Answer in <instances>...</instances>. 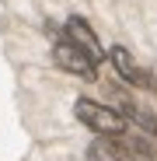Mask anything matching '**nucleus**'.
Instances as JSON below:
<instances>
[{"instance_id": "4", "label": "nucleus", "mask_w": 157, "mask_h": 161, "mask_svg": "<svg viewBox=\"0 0 157 161\" xmlns=\"http://www.w3.org/2000/svg\"><path fill=\"white\" fill-rule=\"evenodd\" d=\"M108 60H112V67H115V74H119L122 80H129V84H147V74L136 67L133 53H129L126 46H112V49H108Z\"/></svg>"}, {"instance_id": "6", "label": "nucleus", "mask_w": 157, "mask_h": 161, "mask_svg": "<svg viewBox=\"0 0 157 161\" xmlns=\"http://www.w3.org/2000/svg\"><path fill=\"white\" fill-rule=\"evenodd\" d=\"M126 116L133 119L143 133H150V137H157V116L147 112V109H136V105H126Z\"/></svg>"}, {"instance_id": "3", "label": "nucleus", "mask_w": 157, "mask_h": 161, "mask_svg": "<svg viewBox=\"0 0 157 161\" xmlns=\"http://www.w3.org/2000/svg\"><path fill=\"white\" fill-rule=\"evenodd\" d=\"M66 39L73 42V46H81L87 56L94 60V63H101V56H105V49H101V42H98V35L91 32V25L84 21V18H70L66 21Z\"/></svg>"}, {"instance_id": "7", "label": "nucleus", "mask_w": 157, "mask_h": 161, "mask_svg": "<svg viewBox=\"0 0 157 161\" xmlns=\"http://www.w3.org/2000/svg\"><path fill=\"white\" fill-rule=\"evenodd\" d=\"M122 161H154V158H150V154H147V151H140V147H136V144H129V154H126V158H122Z\"/></svg>"}, {"instance_id": "8", "label": "nucleus", "mask_w": 157, "mask_h": 161, "mask_svg": "<svg viewBox=\"0 0 157 161\" xmlns=\"http://www.w3.org/2000/svg\"><path fill=\"white\" fill-rule=\"evenodd\" d=\"M147 88H154V91H157V67H154V74H147Z\"/></svg>"}, {"instance_id": "1", "label": "nucleus", "mask_w": 157, "mask_h": 161, "mask_svg": "<svg viewBox=\"0 0 157 161\" xmlns=\"http://www.w3.org/2000/svg\"><path fill=\"white\" fill-rule=\"evenodd\" d=\"M73 116L81 119L87 130H94L98 137H119L122 126H126L122 116H119L115 109H108V105H98V102H91V98H77Z\"/></svg>"}, {"instance_id": "2", "label": "nucleus", "mask_w": 157, "mask_h": 161, "mask_svg": "<svg viewBox=\"0 0 157 161\" xmlns=\"http://www.w3.org/2000/svg\"><path fill=\"white\" fill-rule=\"evenodd\" d=\"M52 60H56L66 74H77V77H94V70H98V63L87 56L81 46H73L70 39L56 42V49H52Z\"/></svg>"}, {"instance_id": "5", "label": "nucleus", "mask_w": 157, "mask_h": 161, "mask_svg": "<svg viewBox=\"0 0 157 161\" xmlns=\"http://www.w3.org/2000/svg\"><path fill=\"white\" fill-rule=\"evenodd\" d=\"M129 154V144H122L119 137H98L87 147V161H122Z\"/></svg>"}]
</instances>
